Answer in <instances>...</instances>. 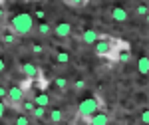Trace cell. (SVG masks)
Returning a JSON list of instances; mask_svg holds the SVG:
<instances>
[{
	"label": "cell",
	"mask_w": 149,
	"mask_h": 125,
	"mask_svg": "<svg viewBox=\"0 0 149 125\" xmlns=\"http://www.w3.org/2000/svg\"><path fill=\"white\" fill-rule=\"evenodd\" d=\"M125 44L121 40H115L111 36H100L93 44V50H95V56L105 58V60H111V62H117V52L119 48Z\"/></svg>",
	"instance_id": "6da1fadb"
},
{
	"label": "cell",
	"mask_w": 149,
	"mask_h": 125,
	"mask_svg": "<svg viewBox=\"0 0 149 125\" xmlns=\"http://www.w3.org/2000/svg\"><path fill=\"white\" fill-rule=\"evenodd\" d=\"M34 16L32 14H28V12H20V14H16V16H12L10 18V24H8V28H10L14 34L18 36H30L34 32Z\"/></svg>",
	"instance_id": "7a4b0ae2"
},
{
	"label": "cell",
	"mask_w": 149,
	"mask_h": 125,
	"mask_svg": "<svg viewBox=\"0 0 149 125\" xmlns=\"http://www.w3.org/2000/svg\"><path fill=\"white\" fill-rule=\"evenodd\" d=\"M97 109H102L100 97H88V99L80 101V105H78V117H80L81 121H86V119L92 113H95Z\"/></svg>",
	"instance_id": "3957f363"
},
{
	"label": "cell",
	"mask_w": 149,
	"mask_h": 125,
	"mask_svg": "<svg viewBox=\"0 0 149 125\" xmlns=\"http://www.w3.org/2000/svg\"><path fill=\"white\" fill-rule=\"evenodd\" d=\"M26 97V91L20 88V85H10L8 91H6V97H4V103L8 107H14L16 111H20V103Z\"/></svg>",
	"instance_id": "277c9868"
},
{
	"label": "cell",
	"mask_w": 149,
	"mask_h": 125,
	"mask_svg": "<svg viewBox=\"0 0 149 125\" xmlns=\"http://www.w3.org/2000/svg\"><path fill=\"white\" fill-rule=\"evenodd\" d=\"M72 32H74V28L70 22H58L56 26H52V34H56L58 38H70Z\"/></svg>",
	"instance_id": "5b68a950"
},
{
	"label": "cell",
	"mask_w": 149,
	"mask_h": 125,
	"mask_svg": "<svg viewBox=\"0 0 149 125\" xmlns=\"http://www.w3.org/2000/svg\"><path fill=\"white\" fill-rule=\"evenodd\" d=\"M109 121H111L109 115L105 113V111H102V109H97L95 113H92L88 119H86V123H92V125H107Z\"/></svg>",
	"instance_id": "8992f818"
},
{
	"label": "cell",
	"mask_w": 149,
	"mask_h": 125,
	"mask_svg": "<svg viewBox=\"0 0 149 125\" xmlns=\"http://www.w3.org/2000/svg\"><path fill=\"white\" fill-rule=\"evenodd\" d=\"M20 72H22L24 78L36 80V76L40 74V68H38L36 64H32V62H26V64H22V66H20Z\"/></svg>",
	"instance_id": "52a82bcc"
},
{
	"label": "cell",
	"mask_w": 149,
	"mask_h": 125,
	"mask_svg": "<svg viewBox=\"0 0 149 125\" xmlns=\"http://www.w3.org/2000/svg\"><path fill=\"white\" fill-rule=\"evenodd\" d=\"M111 18H113L115 22H127L129 12H127L123 6H113V8H111Z\"/></svg>",
	"instance_id": "ba28073f"
},
{
	"label": "cell",
	"mask_w": 149,
	"mask_h": 125,
	"mask_svg": "<svg viewBox=\"0 0 149 125\" xmlns=\"http://www.w3.org/2000/svg\"><path fill=\"white\" fill-rule=\"evenodd\" d=\"M34 30L38 32V36H42V38H48V36H52V26L44 20H40L38 26H34Z\"/></svg>",
	"instance_id": "9c48e42d"
},
{
	"label": "cell",
	"mask_w": 149,
	"mask_h": 125,
	"mask_svg": "<svg viewBox=\"0 0 149 125\" xmlns=\"http://www.w3.org/2000/svg\"><path fill=\"white\" fill-rule=\"evenodd\" d=\"M100 38V34L95 32V30H92V28H88V30H84V34H81V40L86 42L88 46H93L95 44V40Z\"/></svg>",
	"instance_id": "30bf717a"
},
{
	"label": "cell",
	"mask_w": 149,
	"mask_h": 125,
	"mask_svg": "<svg viewBox=\"0 0 149 125\" xmlns=\"http://www.w3.org/2000/svg\"><path fill=\"white\" fill-rule=\"evenodd\" d=\"M0 40H2V42H4L6 46H14L16 42H18V36L14 34L10 28H8V30H4V32L0 34Z\"/></svg>",
	"instance_id": "8fae6325"
},
{
	"label": "cell",
	"mask_w": 149,
	"mask_h": 125,
	"mask_svg": "<svg viewBox=\"0 0 149 125\" xmlns=\"http://www.w3.org/2000/svg\"><path fill=\"white\" fill-rule=\"evenodd\" d=\"M46 113H48V119H50L52 123H60V121H64V111L58 109V107L50 109V111H46Z\"/></svg>",
	"instance_id": "7c38bea8"
},
{
	"label": "cell",
	"mask_w": 149,
	"mask_h": 125,
	"mask_svg": "<svg viewBox=\"0 0 149 125\" xmlns=\"http://www.w3.org/2000/svg\"><path fill=\"white\" fill-rule=\"evenodd\" d=\"M32 101H34L36 105H42V107H48V105L52 103V99H50V95H48V93H44V91H40V93L36 95V97L32 99Z\"/></svg>",
	"instance_id": "4fadbf2b"
},
{
	"label": "cell",
	"mask_w": 149,
	"mask_h": 125,
	"mask_svg": "<svg viewBox=\"0 0 149 125\" xmlns=\"http://www.w3.org/2000/svg\"><path fill=\"white\" fill-rule=\"evenodd\" d=\"M46 107H42V105H34V109L30 111V115H32V119H46Z\"/></svg>",
	"instance_id": "5bb4252c"
},
{
	"label": "cell",
	"mask_w": 149,
	"mask_h": 125,
	"mask_svg": "<svg viewBox=\"0 0 149 125\" xmlns=\"http://www.w3.org/2000/svg\"><path fill=\"white\" fill-rule=\"evenodd\" d=\"M137 69H139V74H141V76H145V74L149 72V60H147V56H141V58H139Z\"/></svg>",
	"instance_id": "9a60e30c"
},
{
	"label": "cell",
	"mask_w": 149,
	"mask_h": 125,
	"mask_svg": "<svg viewBox=\"0 0 149 125\" xmlns=\"http://www.w3.org/2000/svg\"><path fill=\"white\" fill-rule=\"evenodd\" d=\"M32 123V117H30V113H24L22 115H18L16 119H14V125H30Z\"/></svg>",
	"instance_id": "2e32d148"
},
{
	"label": "cell",
	"mask_w": 149,
	"mask_h": 125,
	"mask_svg": "<svg viewBox=\"0 0 149 125\" xmlns=\"http://www.w3.org/2000/svg\"><path fill=\"white\" fill-rule=\"evenodd\" d=\"M54 85H56L60 91H66V90H68V85H70V81L66 80V78H56V80H54Z\"/></svg>",
	"instance_id": "e0dca14e"
},
{
	"label": "cell",
	"mask_w": 149,
	"mask_h": 125,
	"mask_svg": "<svg viewBox=\"0 0 149 125\" xmlns=\"http://www.w3.org/2000/svg\"><path fill=\"white\" fill-rule=\"evenodd\" d=\"M56 62H58V64H62V66L68 64V62H70V54H68V52H58V54H56Z\"/></svg>",
	"instance_id": "ac0fdd59"
},
{
	"label": "cell",
	"mask_w": 149,
	"mask_h": 125,
	"mask_svg": "<svg viewBox=\"0 0 149 125\" xmlns=\"http://www.w3.org/2000/svg\"><path fill=\"white\" fill-rule=\"evenodd\" d=\"M68 6H72V8H81V6H86L88 4V0H64Z\"/></svg>",
	"instance_id": "d6986e66"
},
{
	"label": "cell",
	"mask_w": 149,
	"mask_h": 125,
	"mask_svg": "<svg viewBox=\"0 0 149 125\" xmlns=\"http://www.w3.org/2000/svg\"><path fill=\"white\" fill-rule=\"evenodd\" d=\"M30 52H32V54H36V56H40V54H44V46L42 44H30Z\"/></svg>",
	"instance_id": "ffe728a7"
},
{
	"label": "cell",
	"mask_w": 149,
	"mask_h": 125,
	"mask_svg": "<svg viewBox=\"0 0 149 125\" xmlns=\"http://www.w3.org/2000/svg\"><path fill=\"white\" fill-rule=\"evenodd\" d=\"M147 12H149V8L145 4H139L137 8H135V14H137V16H147Z\"/></svg>",
	"instance_id": "44dd1931"
},
{
	"label": "cell",
	"mask_w": 149,
	"mask_h": 125,
	"mask_svg": "<svg viewBox=\"0 0 149 125\" xmlns=\"http://www.w3.org/2000/svg\"><path fill=\"white\" fill-rule=\"evenodd\" d=\"M6 109H8V105L4 103V99H0V119L6 115Z\"/></svg>",
	"instance_id": "7402d4cb"
},
{
	"label": "cell",
	"mask_w": 149,
	"mask_h": 125,
	"mask_svg": "<svg viewBox=\"0 0 149 125\" xmlns=\"http://www.w3.org/2000/svg\"><path fill=\"white\" fill-rule=\"evenodd\" d=\"M34 18H38V20H44V18H46V12L42 10V8H38V10L34 12Z\"/></svg>",
	"instance_id": "603a6c76"
},
{
	"label": "cell",
	"mask_w": 149,
	"mask_h": 125,
	"mask_svg": "<svg viewBox=\"0 0 149 125\" xmlns=\"http://www.w3.org/2000/svg\"><path fill=\"white\" fill-rule=\"evenodd\" d=\"M141 123H149V109L141 111Z\"/></svg>",
	"instance_id": "cb8c5ba5"
},
{
	"label": "cell",
	"mask_w": 149,
	"mask_h": 125,
	"mask_svg": "<svg viewBox=\"0 0 149 125\" xmlns=\"http://www.w3.org/2000/svg\"><path fill=\"white\" fill-rule=\"evenodd\" d=\"M74 88H76L78 91H80V90H84V88H86V81H84V80H76V83H74Z\"/></svg>",
	"instance_id": "d4e9b609"
},
{
	"label": "cell",
	"mask_w": 149,
	"mask_h": 125,
	"mask_svg": "<svg viewBox=\"0 0 149 125\" xmlns=\"http://www.w3.org/2000/svg\"><path fill=\"white\" fill-rule=\"evenodd\" d=\"M6 91H8V88L0 83V99H4V97H6Z\"/></svg>",
	"instance_id": "484cf974"
},
{
	"label": "cell",
	"mask_w": 149,
	"mask_h": 125,
	"mask_svg": "<svg viewBox=\"0 0 149 125\" xmlns=\"http://www.w3.org/2000/svg\"><path fill=\"white\" fill-rule=\"evenodd\" d=\"M6 68H8V66H6V62L0 58V74H4V72H6Z\"/></svg>",
	"instance_id": "4316f807"
},
{
	"label": "cell",
	"mask_w": 149,
	"mask_h": 125,
	"mask_svg": "<svg viewBox=\"0 0 149 125\" xmlns=\"http://www.w3.org/2000/svg\"><path fill=\"white\" fill-rule=\"evenodd\" d=\"M0 83H2V80H0Z\"/></svg>",
	"instance_id": "83f0119b"
}]
</instances>
